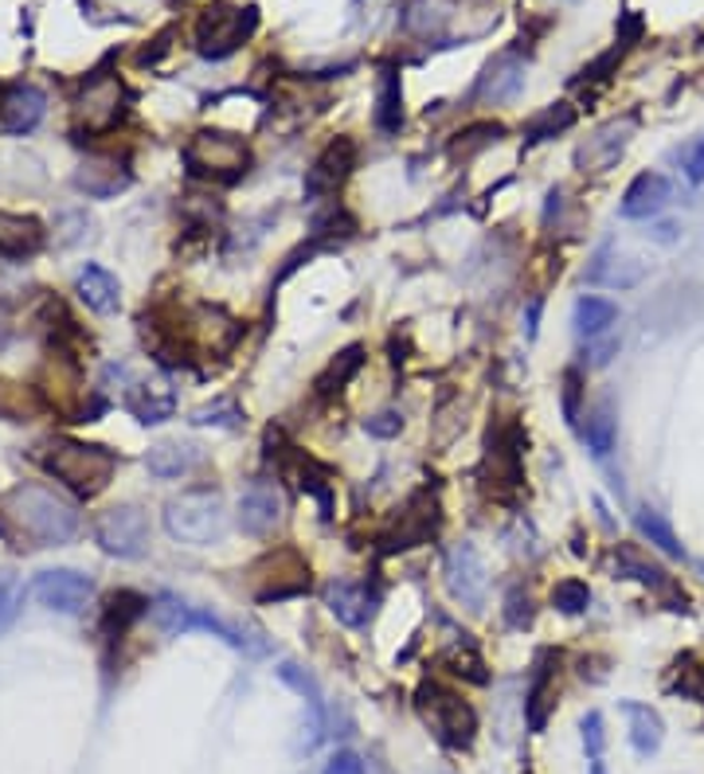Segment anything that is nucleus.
I'll use <instances>...</instances> for the list:
<instances>
[{
  "label": "nucleus",
  "instance_id": "obj_1",
  "mask_svg": "<svg viewBox=\"0 0 704 774\" xmlns=\"http://www.w3.org/2000/svg\"><path fill=\"white\" fill-rule=\"evenodd\" d=\"M4 516L20 528V536L36 543V548H52V543H67L79 532V513L71 501H63L59 493L44 490V485H20L4 497Z\"/></svg>",
  "mask_w": 704,
  "mask_h": 774
},
{
  "label": "nucleus",
  "instance_id": "obj_2",
  "mask_svg": "<svg viewBox=\"0 0 704 774\" xmlns=\"http://www.w3.org/2000/svg\"><path fill=\"white\" fill-rule=\"evenodd\" d=\"M114 465L118 458L107 446L75 442V438H55V442H47L44 455V470L79 497H94V493L107 490L110 478H114Z\"/></svg>",
  "mask_w": 704,
  "mask_h": 774
},
{
  "label": "nucleus",
  "instance_id": "obj_3",
  "mask_svg": "<svg viewBox=\"0 0 704 774\" xmlns=\"http://www.w3.org/2000/svg\"><path fill=\"white\" fill-rule=\"evenodd\" d=\"M165 532L188 548L220 543L227 532V505L220 490H188L165 505Z\"/></svg>",
  "mask_w": 704,
  "mask_h": 774
},
{
  "label": "nucleus",
  "instance_id": "obj_4",
  "mask_svg": "<svg viewBox=\"0 0 704 774\" xmlns=\"http://www.w3.org/2000/svg\"><path fill=\"white\" fill-rule=\"evenodd\" d=\"M180 157H185L192 177L223 180V184L239 180L250 165L247 142L239 134H227V130H200V134H192Z\"/></svg>",
  "mask_w": 704,
  "mask_h": 774
},
{
  "label": "nucleus",
  "instance_id": "obj_5",
  "mask_svg": "<svg viewBox=\"0 0 704 774\" xmlns=\"http://www.w3.org/2000/svg\"><path fill=\"white\" fill-rule=\"evenodd\" d=\"M420 713L427 720V728L435 731V739L450 751H466L473 743V731H478V713L450 688H423Z\"/></svg>",
  "mask_w": 704,
  "mask_h": 774
},
{
  "label": "nucleus",
  "instance_id": "obj_6",
  "mask_svg": "<svg viewBox=\"0 0 704 774\" xmlns=\"http://www.w3.org/2000/svg\"><path fill=\"white\" fill-rule=\"evenodd\" d=\"M255 27H259V9L255 4H243V9H235V4L208 9L197 27V52L204 59H227V55L239 52L255 36Z\"/></svg>",
  "mask_w": 704,
  "mask_h": 774
},
{
  "label": "nucleus",
  "instance_id": "obj_7",
  "mask_svg": "<svg viewBox=\"0 0 704 774\" xmlns=\"http://www.w3.org/2000/svg\"><path fill=\"white\" fill-rule=\"evenodd\" d=\"M305 591H310V568L294 548L267 552L250 568V595L259 603H282V598H298Z\"/></svg>",
  "mask_w": 704,
  "mask_h": 774
},
{
  "label": "nucleus",
  "instance_id": "obj_8",
  "mask_svg": "<svg viewBox=\"0 0 704 774\" xmlns=\"http://www.w3.org/2000/svg\"><path fill=\"white\" fill-rule=\"evenodd\" d=\"M94 540L107 556L118 560H137L149 548V520L137 505H114L99 516L94 525Z\"/></svg>",
  "mask_w": 704,
  "mask_h": 774
},
{
  "label": "nucleus",
  "instance_id": "obj_9",
  "mask_svg": "<svg viewBox=\"0 0 704 774\" xmlns=\"http://www.w3.org/2000/svg\"><path fill=\"white\" fill-rule=\"evenodd\" d=\"M443 528V505L431 490H420L415 497L403 505V513L395 516L392 532L383 536L388 552H407V548H420V543H431Z\"/></svg>",
  "mask_w": 704,
  "mask_h": 774
},
{
  "label": "nucleus",
  "instance_id": "obj_10",
  "mask_svg": "<svg viewBox=\"0 0 704 774\" xmlns=\"http://www.w3.org/2000/svg\"><path fill=\"white\" fill-rule=\"evenodd\" d=\"M443 575H446V591H450L455 603H462L466 610H482L485 595H490V575H485V563L473 543L462 540L450 548Z\"/></svg>",
  "mask_w": 704,
  "mask_h": 774
},
{
  "label": "nucleus",
  "instance_id": "obj_11",
  "mask_svg": "<svg viewBox=\"0 0 704 774\" xmlns=\"http://www.w3.org/2000/svg\"><path fill=\"white\" fill-rule=\"evenodd\" d=\"M153 622H157L161 633H169V638L204 630V633H215L220 641H227V646H235V650H243V638L223 622V618L208 615V610H200V606H192V603H180V598H172V595H161L153 603Z\"/></svg>",
  "mask_w": 704,
  "mask_h": 774
},
{
  "label": "nucleus",
  "instance_id": "obj_12",
  "mask_svg": "<svg viewBox=\"0 0 704 774\" xmlns=\"http://www.w3.org/2000/svg\"><path fill=\"white\" fill-rule=\"evenodd\" d=\"M125 90L118 82V75H94V79L82 87L79 102H75V122L87 130V134H107L114 130L118 117H122Z\"/></svg>",
  "mask_w": 704,
  "mask_h": 774
},
{
  "label": "nucleus",
  "instance_id": "obj_13",
  "mask_svg": "<svg viewBox=\"0 0 704 774\" xmlns=\"http://www.w3.org/2000/svg\"><path fill=\"white\" fill-rule=\"evenodd\" d=\"M521 90H525V59H521V52H498L482 67L470 99L482 102V106H505V102L521 99Z\"/></svg>",
  "mask_w": 704,
  "mask_h": 774
},
{
  "label": "nucleus",
  "instance_id": "obj_14",
  "mask_svg": "<svg viewBox=\"0 0 704 774\" xmlns=\"http://www.w3.org/2000/svg\"><path fill=\"white\" fill-rule=\"evenodd\" d=\"M357 142L353 137H337V142L325 145L317 157H313V165L305 169V197L310 200H322V197H333L340 184L348 180V172L357 169Z\"/></svg>",
  "mask_w": 704,
  "mask_h": 774
},
{
  "label": "nucleus",
  "instance_id": "obj_15",
  "mask_svg": "<svg viewBox=\"0 0 704 774\" xmlns=\"http://www.w3.org/2000/svg\"><path fill=\"white\" fill-rule=\"evenodd\" d=\"M634 137V117H615V122L599 125L595 134L588 137V142L576 149V169L583 172V177H599V172H611L623 160L626 145H630Z\"/></svg>",
  "mask_w": 704,
  "mask_h": 774
},
{
  "label": "nucleus",
  "instance_id": "obj_16",
  "mask_svg": "<svg viewBox=\"0 0 704 774\" xmlns=\"http://www.w3.org/2000/svg\"><path fill=\"white\" fill-rule=\"evenodd\" d=\"M90 591H94L90 579L71 568L44 571V575H36V583H32V598H36L40 606H47V610H55V615H79L82 606L90 603Z\"/></svg>",
  "mask_w": 704,
  "mask_h": 774
},
{
  "label": "nucleus",
  "instance_id": "obj_17",
  "mask_svg": "<svg viewBox=\"0 0 704 774\" xmlns=\"http://www.w3.org/2000/svg\"><path fill=\"white\" fill-rule=\"evenodd\" d=\"M376 603H380V595L368 587L365 579H333L329 587H325L329 615L337 618L340 626H348V630H365L376 615Z\"/></svg>",
  "mask_w": 704,
  "mask_h": 774
},
{
  "label": "nucleus",
  "instance_id": "obj_18",
  "mask_svg": "<svg viewBox=\"0 0 704 774\" xmlns=\"http://www.w3.org/2000/svg\"><path fill=\"white\" fill-rule=\"evenodd\" d=\"M282 493L275 481H250L239 497V528L247 536H270L282 525Z\"/></svg>",
  "mask_w": 704,
  "mask_h": 774
},
{
  "label": "nucleus",
  "instance_id": "obj_19",
  "mask_svg": "<svg viewBox=\"0 0 704 774\" xmlns=\"http://www.w3.org/2000/svg\"><path fill=\"white\" fill-rule=\"evenodd\" d=\"M185 333L192 340H197L204 352H232L235 340L243 337L239 321L232 317V313H223L220 305H200V310H192L185 317Z\"/></svg>",
  "mask_w": 704,
  "mask_h": 774
},
{
  "label": "nucleus",
  "instance_id": "obj_20",
  "mask_svg": "<svg viewBox=\"0 0 704 774\" xmlns=\"http://www.w3.org/2000/svg\"><path fill=\"white\" fill-rule=\"evenodd\" d=\"M673 200V184H669L661 172H638L630 180V188L623 192V204H618V215L623 220H653L661 215Z\"/></svg>",
  "mask_w": 704,
  "mask_h": 774
},
{
  "label": "nucleus",
  "instance_id": "obj_21",
  "mask_svg": "<svg viewBox=\"0 0 704 774\" xmlns=\"http://www.w3.org/2000/svg\"><path fill=\"white\" fill-rule=\"evenodd\" d=\"M130 180H134V172L125 169L118 157H87L79 169H75V188L94 200L118 197V192L130 188Z\"/></svg>",
  "mask_w": 704,
  "mask_h": 774
},
{
  "label": "nucleus",
  "instance_id": "obj_22",
  "mask_svg": "<svg viewBox=\"0 0 704 774\" xmlns=\"http://www.w3.org/2000/svg\"><path fill=\"white\" fill-rule=\"evenodd\" d=\"M455 16H458L455 0H407V4H403L400 24H403L407 36L427 40L431 44V40L446 36V27L455 24Z\"/></svg>",
  "mask_w": 704,
  "mask_h": 774
},
{
  "label": "nucleus",
  "instance_id": "obj_23",
  "mask_svg": "<svg viewBox=\"0 0 704 774\" xmlns=\"http://www.w3.org/2000/svg\"><path fill=\"white\" fill-rule=\"evenodd\" d=\"M47 110V99L36 87H9L0 94V134H27L36 130Z\"/></svg>",
  "mask_w": 704,
  "mask_h": 774
},
{
  "label": "nucleus",
  "instance_id": "obj_24",
  "mask_svg": "<svg viewBox=\"0 0 704 774\" xmlns=\"http://www.w3.org/2000/svg\"><path fill=\"white\" fill-rule=\"evenodd\" d=\"M125 407L134 411L137 423L153 427V423H165V418H172V411H177V392H172L161 375H153V380H142V383H134V388H130V395H125Z\"/></svg>",
  "mask_w": 704,
  "mask_h": 774
},
{
  "label": "nucleus",
  "instance_id": "obj_25",
  "mask_svg": "<svg viewBox=\"0 0 704 774\" xmlns=\"http://www.w3.org/2000/svg\"><path fill=\"white\" fill-rule=\"evenodd\" d=\"M372 122L380 134H400L403 130V79L395 67H383L376 75V110Z\"/></svg>",
  "mask_w": 704,
  "mask_h": 774
},
{
  "label": "nucleus",
  "instance_id": "obj_26",
  "mask_svg": "<svg viewBox=\"0 0 704 774\" xmlns=\"http://www.w3.org/2000/svg\"><path fill=\"white\" fill-rule=\"evenodd\" d=\"M75 294L94 313H118V305H122V285L102 267H82L79 278H75Z\"/></svg>",
  "mask_w": 704,
  "mask_h": 774
},
{
  "label": "nucleus",
  "instance_id": "obj_27",
  "mask_svg": "<svg viewBox=\"0 0 704 774\" xmlns=\"http://www.w3.org/2000/svg\"><path fill=\"white\" fill-rule=\"evenodd\" d=\"M623 716H626V723H630L634 751H638L642 759L658 755L661 739H666V723H661V716L653 713L650 704H638V700H623Z\"/></svg>",
  "mask_w": 704,
  "mask_h": 774
},
{
  "label": "nucleus",
  "instance_id": "obj_28",
  "mask_svg": "<svg viewBox=\"0 0 704 774\" xmlns=\"http://www.w3.org/2000/svg\"><path fill=\"white\" fill-rule=\"evenodd\" d=\"M197 465H200V450L192 442H161L145 455V470L161 481L185 478V473H192Z\"/></svg>",
  "mask_w": 704,
  "mask_h": 774
},
{
  "label": "nucleus",
  "instance_id": "obj_29",
  "mask_svg": "<svg viewBox=\"0 0 704 774\" xmlns=\"http://www.w3.org/2000/svg\"><path fill=\"white\" fill-rule=\"evenodd\" d=\"M552 688H556V669H552V658H544L533 673V685H528V696H525V716H528V728L533 731H544L548 723V713H552Z\"/></svg>",
  "mask_w": 704,
  "mask_h": 774
},
{
  "label": "nucleus",
  "instance_id": "obj_30",
  "mask_svg": "<svg viewBox=\"0 0 704 774\" xmlns=\"http://www.w3.org/2000/svg\"><path fill=\"white\" fill-rule=\"evenodd\" d=\"M44 243V232H40L36 220H27V215H9L0 212V255H32V250Z\"/></svg>",
  "mask_w": 704,
  "mask_h": 774
},
{
  "label": "nucleus",
  "instance_id": "obj_31",
  "mask_svg": "<svg viewBox=\"0 0 704 774\" xmlns=\"http://www.w3.org/2000/svg\"><path fill=\"white\" fill-rule=\"evenodd\" d=\"M571 125H576V110H571V102H552V106L536 110V114L525 122V145H540L556 134H568Z\"/></svg>",
  "mask_w": 704,
  "mask_h": 774
},
{
  "label": "nucleus",
  "instance_id": "obj_32",
  "mask_svg": "<svg viewBox=\"0 0 704 774\" xmlns=\"http://www.w3.org/2000/svg\"><path fill=\"white\" fill-rule=\"evenodd\" d=\"M576 333H580V337H606V329H611V325H615L618 321V305L615 302H606V298H580V302H576Z\"/></svg>",
  "mask_w": 704,
  "mask_h": 774
},
{
  "label": "nucleus",
  "instance_id": "obj_33",
  "mask_svg": "<svg viewBox=\"0 0 704 774\" xmlns=\"http://www.w3.org/2000/svg\"><path fill=\"white\" fill-rule=\"evenodd\" d=\"M360 364H365V348L360 345H348L345 352H337V360H329V368H325V372L317 375V383H313L317 395H337L340 388L360 372Z\"/></svg>",
  "mask_w": 704,
  "mask_h": 774
},
{
  "label": "nucleus",
  "instance_id": "obj_34",
  "mask_svg": "<svg viewBox=\"0 0 704 774\" xmlns=\"http://www.w3.org/2000/svg\"><path fill=\"white\" fill-rule=\"evenodd\" d=\"M638 532H642L646 540H650L653 548H658V552H666L669 560H681V556H685V548H681L678 532H673L666 516L653 513V508H642V513H638Z\"/></svg>",
  "mask_w": 704,
  "mask_h": 774
},
{
  "label": "nucleus",
  "instance_id": "obj_35",
  "mask_svg": "<svg viewBox=\"0 0 704 774\" xmlns=\"http://www.w3.org/2000/svg\"><path fill=\"white\" fill-rule=\"evenodd\" d=\"M443 661L450 665V673L466 676V681H473V685H485V681H490V673H485V661L478 658V650H473L470 641H458V646H450Z\"/></svg>",
  "mask_w": 704,
  "mask_h": 774
},
{
  "label": "nucleus",
  "instance_id": "obj_36",
  "mask_svg": "<svg viewBox=\"0 0 704 774\" xmlns=\"http://www.w3.org/2000/svg\"><path fill=\"white\" fill-rule=\"evenodd\" d=\"M552 606L560 610V615L576 618V615H588L591 606V587L583 583V579H560L552 587Z\"/></svg>",
  "mask_w": 704,
  "mask_h": 774
},
{
  "label": "nucleus",
  "instance_id": "obj_37",
  "mask_svg": "<svg viewBox=\"0 0 704 774\" xmlns=\"http://www.w3.org/2000/svg\"><path fill=\"white\" fill-rule=\"evenodd\" d=\"M192 423L197 427H220V430H235L243 423V411L235 400H215V403H204V407L192 411Z\"/></svg>",
  "mask_w": 704,
  "mask_h": 774
},
{
  "label": "nucleus",
  "instance_id": "obj_38",
  "mask_svg": "<svg viewBox=\"0 0 704 774\" xmlns=\"http://www.w3.org/2000/svg\"><path fill=\"white\" fill-rule=\"evenodd\" d=\"M583 442L595 458H606L615 450V415L611 411H599L588 418V430H583Z\"/></svg>",
  "mask_w": 704,
  "mask_h": 774
},
{
  "label": "nucleus",
  "instance_id": "obj_39",
  "mask_svg": "<svg viewBox=\"0 0 704 774\" xmlns=\"http://www.w3.org/2000/svg\"><path fill=\"white\" fill-rule=\"evenodd\" d=\"M618 568H623L630 579H642L646 587H653V591H666L669 587L666 571L653 568V563H646V560H638V552H630V548H623V552H618Z\"/></svg>",
  "mask_w": 704,
  "mask_h": 774
},
{
  "label": "nucleus",
  "instance_id": "obj_40",
  "mask_svg": "<svg viewBox=\"0 0 704 774\" xmlns=\"http://www.w3.org/2000/svg\"><path fill=\"white\" fill-rule=\"evenodd\" d=\"M536 618V606H533V595H528L525 587H513L505 595V626L509 630H525V626H533Z\"/></svg>",
  "mask_w": 704,
  "mask_h": 774
},
{
  "label": "nucleus",
  "instance_id": "obj_41",
  "mask_svg": "<svg viewBox=\"0 0 704 774\" xmlns=\"http://www.w3.org/2000/svg\"><path fill=\"white\" fill-rule=\"evenodd\" d=\"M278 676H282L286 685L294 688L298 696H305V700H310L313 708H322V688H317V681H313V676L305 673V669H298L294 661H282V665H278Z\"/></svg>",
  "mask_w": 704,
  "mask_h": 774
},
{
  "label": "nucleus",
  "instance_id": "obj_42",
  "mask_svg": "<svg viewBox=\"0 0 704 774\" xmlns=\"http://www.w3.org/2000/svg\"><path fill=\"white\" fill-rule=\"evenodd\" d=\"M560 407H563V418H568L571 427L580 423V395H583V375H580V368H568L563 372V388H560Z\"/></svg>",
  "mask_w": 704,
  "mask_h": 774
},
{
  "label": "nucleus",
  "instance_id": "obj_43",
  "mask_svg": "<svg viewBox=\"0 0 704 774\" xmlns=\"http://www.w3.org/2000/svg\"><path fill=\"white\" fill-rule=\"evenodd\" d=\"M20 603H24V591L16 579H0V633L20 618Z\"/></svg>",
  "mask_w": 704,
  "mask_h": 774
},
{
  "label": "nucleus",
  "instance_id": "obj_44",
  "mask_svg": "<svg viewBox=\"0 0 704 774\" xmlns=\"http://www.w3.org/2000/svg\"><path fill=\"white\" fill-rule=\"evenodd\" d=\"M365 430L372 438H395L403 430V415L400 411H376V415L365 418Z\"/></svg>",
  "mask_w": 704,
  "mask_h": 774
},
{
  "label": "nucleus",
  "instance_id": "obj_45",
  "mask_svg": "<svg viewBox=\"0 0 704 774\" xmlns=\"http://www.w3.org/2000/svg\"><path fill=\"white\" fill-rule=\"evenodd\" d=\"M618 352V340L615 337H591L588 348H583V364L588 368H603L611 364V357Z\"/></svg>",
  "mask_w": 704,
  "mask_h": 774
},
{
  "label": "nucleus",
  "instance_id": "obj_46",
  "mask_svg": "<svg viewBox=\"0 0 704 774\" xmlns=\"http://www.w3.org/2000/svg\"><path fill=\"white\" fill-rule=\"evenodd\" d=\"M583 748H588V755L591 759H603V743H606V736H603V716L599 713H588L583 716Z\"/></svg>",
  "mask_w": 704,
  "mask_h": 774
},
{
  "label": "nucleus",
  "instance_id": "obj_47",
  "mask_svg": "<svg viewBox=\"0 0 704 774\" xmlns=\"http://www.w3.org/2000/svg\"><path fill=\"white\" fill-rule=\"evenodd\" d=\"M642 274H646V270L638 267L634 258H623V262L615 258V270H611V274H606L603 282H606V285H618V290H630V285L642 282Z\"/></svg>",
  "mask_w": 704,
  "mask_h": 774
},
{
  "label": "nucleus",
  "instance_id": "obj_48",
  "mask_svg": "<svg viewBox=\"0 0 704 774\" xmlns=\"http://www.w3.org/2000/svg\"><path fill=\"white\" fill-rule=\"evenodd\" d=\"M681 169H685L689 184H704V137H696L693 145H685V153H681Z\"/></svg>",
  "mask_w": 704,
  "mask_h": 774
},
{
  "label": "nucleus",
  "instance_id": "obj_49",
  "mask_svg": "<svg viewBox=\"0 0 704 774\" xmlns=\"http://www.w3.org/2000/svg\"><path fill=\"white\" fill-rule=\"evenodd\" d=\"M325 774H365V763H360L357 751H337V755L325 763Z\"/></svg>",
  "mask_w": 704,
  "mask_h": 774
},
{
  "label": "nucleus",
  "instance_id": "obj_50",
  "mask_svg": "<svg viewBox=\"0 0 704 774\" xmlns=\"http://www.w3.org/2000/svg\"><path fill=\"white\" fill-rule=\"evenodd\" d=\"M536 329H540V298H533L525 310V333L528 337H536Z\"/></svg>",
  "mask_w": 704,
  "mask_h": 774
},
{
  "label": "nucleus",
  "instance_id": "obj_51",
  "mask_svg": "<svg viewBox=\"0 0 704 774\" xmlns=\"http://www.w3.org/2000/svg\"><path fill=\"white\" fill-rule=\"evenodd\" d=\"M653 239H658V243H673V239H678V223H658V227H653Z\"/></svg>",
  "mask_w": 704,
  "mask_h": 774
},
{
  "label": "nucleus",
  "instance_id": "obj_52",
  "mask_svg": "<svg viewBox=\"0 0 704 774\" xmlns=\"http://www.w3.org/2000/svg\"><path fill=\"white\" fill-rule=\"evenodd\" d=\"M588 774H606V766H603V759H591V766H588Z\"/></svg>",
  "mask_w": 704,
  "mask_h": 774
}]
</instances>
